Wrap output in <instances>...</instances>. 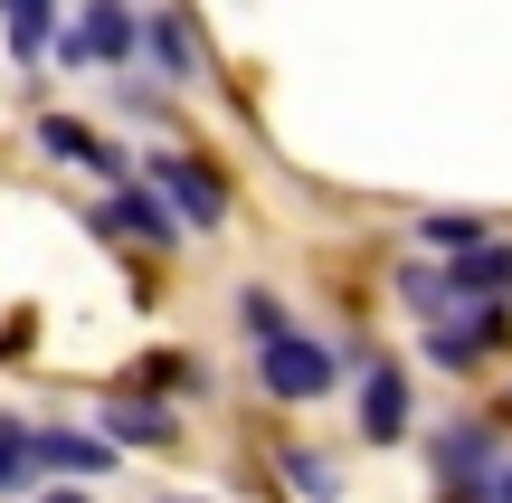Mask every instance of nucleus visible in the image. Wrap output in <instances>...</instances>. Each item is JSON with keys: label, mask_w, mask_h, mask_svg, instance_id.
Listing matches in <instances>:
<instances>
[{"label": "nucleus", "mask_w": 512, "mask_h": 503, "mask_svg": "<svg viewBox=\"0 0 512 503\" xmlns=\"http://www.w3.org/2000/svg\"><path fill=\"white\" fill-rule=\"evenodd\" d=\"M256 390L285 399V409H313V399L342 390V352L313 333H275V342H256Z\"/></svg>", "instance_id": "1"}, {"label": "nucleus", "mask_w": 512, "mask_h": 503, "mask_svg": "<svg viewBox=\"0 0 512 503\" xmlns=\"http://www.w3.org/2000/svg\"><path fill=\"white\" fill-rule=\"evenodd\" d=\"M143 181L171 200V219H181L190 238H219V228H228V181L200 162V152H152V162H143Z\"/></svg>", "instance_id": "2"}, {"label": "nucleus", "mask_w": 512, "mask_h": 503, "mask_svg": "<svg viewBox=\"0 0 512 503\" xmlns=\"http://www.w3.org/2000/svg\"><path fill=\"white\" fill-rule=\"evenodd\" d=\"M86 219H95V238H124V247H152V257L190 238V228L171 219V200H162V190H152V181H114L105 200L86 209Z\"/></svg>", "instance_id": "3"}, {"label": "nucleus", "mask_w": 512, "mask_h": 503, "mask_svg": "<svg viewBox=\"0 0 512 503\" xmlns=\"http://www.w3.org/2000/svg\"><path fill=\"white\" fill-rule=\"evenodd\" d=\"M427 466H437V494H494V475H503V437L484 428V418H456V428H437Z\"/></svg>", "instance_id": "4"}, {"label": "nucleus", "mask_w": 512, "mask_h": 503, "mask_svg": "<svg viewBox=\"0 0 512 503\" xmlns=\"http://www.w3.org/2000/svg\"><path fill=\"white\" fill-rule=\"evenodd\" d=\"M133 57H143V19L124 0H86V19L57 38V67H133Z\"/></svg>", "instance_id": "5"}, {"label": "nucleus", "mask_w": 512, "mask_h": 503, "mask_svg": "<svg viewBox=\"0 0 512 503\" xmlns=\"http://www.w3.org/2000/svg\"><path fill=\"white\" fill-rule=\"evenodd\" d=\"M503 333H512V314H503V304H465V314L427 323V361L465 380L475 361H494V352H503Z\"/></svg>", "instance_id": "6"}, {"label": "nucleus", "mask_w": 512, "mask_h": 503, "mask_svg": "<svg viewBox=\"0 0 512 503\" xmlns=\"http://www.w3.org/2000/svg\"><path fill=\"white\" fill-rule=\"evenodd\" d=\"M143 67L162 76V86H209V48L200 29H190V10H143Z\"/></svg>", "instance_id": "7"}, {"label": "nucleus", "mask_w": 512, "mask_h": 503, "mask_svg": "<svg viewBox=\"0 0 512 503\" xmlns=\"http://www.w3.org/2000/svg\"><path fill=\"white\" fill-rule=\"evenodd\" d=\"M29 475H38V485L114 475V437H105V428H29Z\"/></svg>", "instance_id": "8"}, {"label": "nucleus", "mask_w": 512, "mask_h": 503, "mask_svg": "<svg viewBox=\"0 0 512 503\" xmlns=\"http://www.w3.org/2000/svg\"><path fill=\"white\" fill-rule=\"evenodd\" d=\"M351 418H361V447H399V437H408L418 399H408L399 361H361V399H351Z\"/></svg>", "instance_id": "9"}, {"label": "nucleus", "mask_w": 512, "mask_h": 503, "mask_svg": "<svg viewBox=\"0 0 512 503\" xmlns=\"http://www.w3.org/2000/svg\"><path fill=\"white\" fill-rule=\"evenodd\" d=\"M38 152L48 162H76V171H95V181H133V162H124V143H105L95 124H76V114H38Z\"/></svg>", "instance_id": "10"}, {"label": "nucleus", "mask_w": 512, "mask_h": 503, "mask_svg": "<svg viewBox=\"0 0 512 503\" xmlns=\"http://www.w3.org/2000/svg\"><path fill=\"white\" fill-rule=\"evenodd\" d=\"M124 390L133 399H209V361L200 352H143L124 371Z\"/></svg>", "instance_id": "11"}, {"label": "nucleus", "mask_w": 512, "mask_h": 503, "mask_svg": "<svg viewBox=\"0 0 512 503\" xmlns=\"http://www.w3.org/2000/svg\"><path fill=\"white\" fill-rule=\"evenodd\" d=\"M446 285H456V314L465 304H503L512 295V247L484 238V247H465V257H446Z\"/></svg>", "instance_id": "12"}, {"label": "nucleus", "mask_w": 512, "mask_h": 503, "mask_svg": "<svg viewBox=\"0 0 512 503\" xmlns=\"http://www.w3.org/2000/svg\"><path fill=\"white\" fill-rule=\"evenodd\" d=\"M105 437H114V447H181V409L114 390V399H105Z\"/></svg>", "instance_id": "13"}, {"label": "nucleus", "mask_w": 512, "mask_h": 503, "mask_svg": "<svg viewBox=\"0 0 512 503\" xmlns=\"http://www.w3.org/2000/svg\"><path fill=\"white\" fill-rule=\"evenodd\" d=\"M399 304H408L418 323H446V314H456V285H446V266H437V257H408V266H399Z\"/></svg>", "instance_id": "14"}, {"label": "nucleus", "mask_w": 512, "mask_h": 503, "mask_svg": "<svg viewBox=\"0 0 512 503\" xmlns=\"http://www.w3.org/2000/svg\"><path fill=\"white\" fill-rule=\"evenodd\" d=\"M0 19H10V57L19 67H38L57 38V0H0Z\"/></svg>", "instance_id": "15"}, {"label": "nucleus", "mask_w": 512, "mask_h": 503, "mask_svg": "<svg viewBox=\"0 0 512 503\" xmlns=\"http://www.w3.org/2000/svg\"><path fill=\"white\" fill-rule=\"evenodd\" d=\"M275 475H285L304 503H342V466H332V456H313V447H275Z\"/></svg>", "instance_id": "16"}, {"label": "nucleus", "mask_w": 512, "mask_h": 503, "mask_svg": "<svg viewBox=\"0 0 512 503\" xmlns=\"http://www.w3.org/2000/svg\"><path fill=\"white\" fill-rule=\"evenodd\" d=\"M484 238H494V228H484L475 209H427V219H418V247H427V257H465V247H484Z\"/></svg>", "instance_id": "17"}, {"label": "nucleus", "mask_w": 512, "mask_h": 503, "mask_svg": "<svg viewBox=\"0 0 512 503\" xmlns=\"http://www.w3.org/2000/svg\"><path fill=\"white\" fill-rule=\"evenodd\" d=\"M238 333H247V342L294 333V314H285V295H275V285H238Z\"/></svg>", "instance_id": "18"}, {"label": "nucleus", "mask_w": 512, "mask_h": 503, "mask_svg": "<svg viewBox=\"0 0 512 503\" xmlns=\"http://www.w3.org/2000/svg\"><path fill=\"white\" fill-rule=\"evenodd\" d=\"M38 475H29V428L19 418H0V494H29Z\"/></svg>", "instance_id": "19"}, {"label": "nucleus", "mask_w": 512, "mask_h": 503, "mask_svg": "<svg viewBox=\"0 0 512 503\" xmlns=\"http://www.w3.org/2000/svg\"><path fill=\"white\" fill-rule=\"evenodd\" d=\"M29 503H86L76 485H29Z\"/></svg>", "instance_id": "20"}, {"label": "nucleus", "mask_w": 512, "mask_h": 503, "mask_svg": "<svg viewBox=\"0 0 512 503\" xmlns=\"http://www.w3.org/2000/svg\"><path fill=\"white\" fill-rule=\"evenodd\" d=\"M494 503H512V456H503V475H494Z\"/></svg>", "instance_id": "21"}, {"label": "nucleus", "mask_w": 512, "mask_h": 503, "mask_svg": "<svg viewBox=\"0 0 512 503\" xmlns=\"http://www.w3.org/2000/svg\"><path fill=\"white\" fill-rule=\"evenodd\" d=\"M437 503H494V494H437Z\"/></svg>", "instance_id": "22"}, {"label": "nucleus", "mask_w": 512, "mask_h": 503, "mask_svg": "<svg viewBox=\"0 0 512 503\" xmlns=\"http://www.w3.org/2000/svg\"><path fill=\"white\" fill-rule=\"evenodd\" d=\"M162 503H209V494H162Z\"/></svg>", "instance_id": "23"}]
</instances>
